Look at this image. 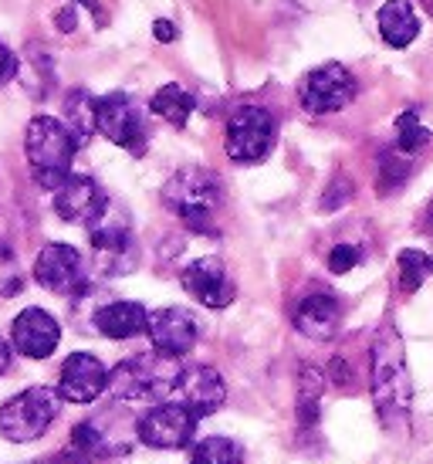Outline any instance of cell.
I'll use <instances>...</instances> for the list:
<instances>
[{
	"mask_svg": "<svg viewBox=\"0 0 433 464\" xmlns=\"http://www.w3.org/2000/svg\"><path fill=\"white\" fill-rule=\"evenodd\" d=\"M372 400L380 424L390 434L407 430L413 413V380L407 370V346L396 325H382L372 339Z\"/></svg>",
	"mask_w": 433,
	"mask_h": 464,
	"instance_id": "1",
	"label": "cell"
},
{
	"mask_svg": "<svg viewBox=\"0 0 433 464\" xmlns=\"http://www.w3.org/2000/svg\"><path fill=\"white\" fill-rule=\"evenodd\" d=\"M220 180L204 167L177 169L163 187V204L169 214H177L190 231L214 234V214L220 207Z\"/></svg>",
	"mask_w": 433,
	"mask_h": 464,
	"instance_id": "2",
	"label": "cell"
},
{
	"mask_svg": "<svg viewBox=\"0 0 433 464\" xmlns=\"http://www.w3.org/2000/svg\"><path fill=\"white\" fill-rule=\"evenodd\" d=\"M27 163L34 169V180L44 190H58L72 177V160L78 153L75 136L64 130V122L54 116H34L24 132Z\"/></svg>",
	"mask_w": 433,
	"mask_h": 464,
	"instance_id": "3",
	"label": "cell"
},
{
	"mask_svg": "<svg viewBox=\"0 0 433 464\" xmlns=\"http://www.w3.org/2000/svg\"><path fill=\"white\" fill-rule=\"evenodd\" d=\"M179 380V360L159 356V353H140L129 356L109 373V393L129 403H163V397L173 393Z\"/></svg>",
	"mask_w": 433,
	"mask_h": 464,
	"instance_id": "4",
	"label": "cell"
},
{
	"mask_svg": "<svg viewBox=\"0 0 433 464\" xmlns=\"http://www.w3.org/2000/svg\"><path fill=\"white\" fill-rule=\"evenodd\" d=\"M62 413V393L54 387H27L0 407V434L14 444H27L48 434V427Z\"/></svg>",
	"mask_w": 433,
	"mask_h": 464,
	"instance_id": "5",
	"label": "cell"
},
{
	"mask_svg": "<svg viewBox=\"0 0 433 464\" xmlns=\"http://www.w3.org/2000/svg\"><path fill=\"white\" fill-rule=\"evenodd\" d=\"M278 136V122L268 109L261 105H244L237 109L227 122V136H224V150L234 163H261L271 153Z\"/></svg>",
	"mask_w": 433,
	"mask_h": 464,
	"instance_id": "6",
	"label": "cell"
},
{
	"mask_svg": "<svg viewBox=\"0 0 433 464\" xmlns=\"http://www.w3.org/2000/svg\"><path fill=\"white\" fill-rule=\"evenodd\" d=\"M193 434H197V417L177 400L153 403L136 424V438L156 451H183L190 448Z\"/></svg>",
	"mask_w": 433,
	"mask_h": 464,
	"instance_id": "7",
	"label": "cell"
},
{
	"mask_svg": "<svg viewBox=\"0 0 433 464\" xmlns=\"http://www.w3.org/2000/svg\"><path fill=\"white\" fill-rule=\"evenodd\" d=\"M356 99V78L345 65L329 62V65L312 68L302 82H298V102L312 116H329L339 112Z\"/></svg>",
	"mask_w": 433,
	"mask_h": 464,
	"instance_id": "8",
	"label": "cell"
},
{
	"mask_svg": "<svg viewBox=\"0 0 433 464\" xmlns=\"http://www.w3.org/2000/svg\"><path fill=\"white\" fill-rule=\"evenodd\" d=\"M95 130L132 156L146 153V119L140 102L129 99L126 92H112L95 102Z\"/></svg>",
	"mask_w": 433,
	"mask_h": 464,
	"instance_id": "9",
	"label": "cell"
},
{
	"mask_svg": "<svg viewBox=\"0 0 433 464\" xmlns=\"http://www.w3.org/2000/svg\"><path fill=\"white\" fill-rule=\"evenodd\" d=\"M89 237L102 275H126L136 268V237L129 231L126 218L112 220V207L91 224Z\"/></svg>",
	"mask_w": 433,
	"mask_h": 464,
	"instance_id": "10",
	"label": "cell"
},
{
	"mask_svg": "<svg viewBox=\"0 0 433 464\" xmlns=\"http://www.w3.org/2000/svg\"><path fill=\"white\" fill-rule=\"evenodd\" d=\"M34 278L54 295H82L89 288L85 261L72 245H44L34 258Z\"/></svg>",
	"mask_w": 433,
	"mask_h": 464,
	"instance_id": "11",
	"label": "cell"
},
{
	"mask_svg": "<svg viewBox=\"0 0 433 464\" xmlns=\"http://www.w3.org/2000/svg\"><path fill=\"white\" fill-rule=\"evenodd\" d=\"M173 400L183 403L187 411L204 420L210 413H216L227 400V383L224 376L216 373L214 366H190V370H179V380L173 387Z\"/></svg>",
	"mask_w": 433,
	"mask_h": 464,
	"instance_id": "12",
	"label": "cell"
},
{
	"mask_svg": "<svg viewBox=\"0 0 433 464\" xmlns=\"http://www.w3.org/2000/svg\"><path fill=\"white\" fill-rule=\"evenodd\" d=\"M109 390V370L91 353H72L58 373V393L68 403H95Z\"/></svg>",
	"mask_w": 433,
	"mask_h": 464,
	"instance_id": "13",
	"label": "cell"
},
{
	"mask_svg": "<svg viewBox=\"0 0 433 464\" xmlns=\"http://www.w3.org/2000/svg\"><path fill=\"white\" fill-rule=\"evenodd\" d=\"M105 210H109V197H105V190L91 177H75L72 173L54 190V214L62 220H68V224H85V227H91Z\"/></svg>",
	"mask_w": 433,
	"mask_h": 464,
	"instance_id": "14",
	"label": "cell"
},
{
	"mask_svg": "<svg viewBox=\"0 0 433 464\" xmlns=\"http://www.w3.org/2000/svg\"><path fill=\"white\" fill-rule=\"evenodd\" d=\"M11 343L27 360H48L62 343V325L52 312L31 305V309L17 312V319L11 325Z\"/></svg>",
	"mask_w": 433,
	"mask_h": 464,
	"instance_id": "15",
	"label": "cell"
},
{
	"mask_svg": "<svg viewBox=\"0 0 433 464\" xmlns=\"http://www.w3.org/2000/svg\"><path fill=\"white\" fill-rule=\"evenodd\" d=\"M146 333L153 339V349L159 356L169 360H183L193 346H197V319L187 309H159L149 312V325Z\"/></svg>",
	"mask_w": 433,
	"mask_h": 464,
	"instance_id": "16",
	"label": "cell"
},
{
	"mask_svg": "<svg viewBox=\"0 0 433 464\" xmlns=\"http://www.w3.org/2000/svg\"><path fill=\"white\" fill-rule=\"evenodd\" d=\"M179 278H183V288H187L200 305H207V309H227L230 302H234V295H237L220 258L190 261Z\"/></svg>",
	"mask_w": 433,
	"mask_h": 464,
	"instance_id": "17",
	"label": "cell"
},
{
	"mask_svg": "<svg viewBox=\"0 0 433 464\" xmlns=\"http://www.w3.org/2000/svg\"><path fill=\"white\" fill-rule=\"evenodd\" d=\"M339 325H342V305H339V298L332 295H308L298 302V309H294V329L308 339H315V343H325L332 335L339 333Z\"/></svg>",
	"mask_w": 433,
	"mask_h": 464,
	"instance_id": "18",
	"label": "cell"
},
{
	"mask_svg": "<svg viewBox=\"0 0 433 464\" xmlns=\"http://www.w3.org/2000/svg\"><path fill=\"white\" fill-rule=\"evenodd\" d=\"M95 329L105 335V339H132V335H142L146 325H149V312L142 309L140 302H109L95 312Z\"/></svg>",
	"mask_w": 433,
	"mask_h": 464,
	"instance_id": "19",
	"label": "cell"
},
{
	"mask_svg": "<svg viewBox=\"0 0 433 464\" xmlns=\"http://www.w3.org/2000/svg\"><path fill=\"white\" fill-rule=\"evenodd\" d=\"M380 34L390 48H407L420 34V17L409 0H386L380 7Z\"/></svg>",
	"mask_w": 433,
	"mask_h": 464,
	"instance_id": "20",
	"label": "cell"
},
{
	"mask_svg": "<svg viewBox=\"0 0 433 464\" xmlns=\"http://www.w3.org/2000/svg\"><path fill=\"white\" fill-rule=\"evenodd\" d=\"M95 102L99 99H91L85 89H72L64 99V130L75 136L78 146L95 136Z\"/></svg>",
	"mask_w": 433,
	"mask_h": 464,
	"instance_id": "21",
	"label": "cell"
},
{
	"mask_svg": "<svg viewBox=\"0 0 433 464\" xmlns=\"http://www.w3.org/2000/svg\"><path fill=\"white\" fill-rule=\"evenodd\" d=\"M193 95L183 85H177V82H169V85H163V89H156V95L149 99V109H153L156 116L166 119L169 126H177V130H183L187 122H190L193 116Z\"/></svg>",
	"mask_w": 433,
	"mask_h": 464,
	"instance_id": "22",
	"label": "cell"
},
{
	"mask_svg": "<svg viewBox=\"0 0 433 464\" xmlns=\"http://www.w3.org/2000/svg\"><path fill=\"white\" fill-rule=\"evenodd\" d=\"M190 464H244V448L230 438H204L193 444Z\"/></svg>",
	"mask_w": 433,
	"mask_h": 464,
	"instance_id": "23",
	"label": "cell"
},
{
	"mask_svg": "<svg viewBox=\"0 0 433 464\" xmlns=\"http://www.w3.org/2000/svg\"><path fill=\"white\" fill-rule=\"evenodd\" d=\"M430 275H433V258L427 251H417V247H403L399 251V288L407 295H413Z\"/></svg>",
	"mask_w": 433,
	"mask_h": 464,
	"instance_id": "24",
	"label": "cell"
},
{
	"mask_svg": "<svg viewBox=\"0 0 433 464\" xmlns=\"http://www.w3.org/2000/svg\"><path fill=\"white\" fill-rule=\"evenodd\" d=\"M430 130L420 122V112L417 109H407V112H399V119H396V150L399 153H420L423 146L430 142Z\"/></svg>",
	"mask_w": 433,
	"mask_h": 464,
	"instance_id": "25",
	"label": "cell"
},
{
	"mask_svg": "<svg viewBox=\"0 0 433 464\" xmlns=\"http://www.w3.org/2000/svg\"><path fill=\"white\" fill-rule=\"evenodd\" d=\"M409 177V156L399 150H382L380 153V177H376V190L380 194H393L399 190Z\"/></svg>",
	"mask_w": 433,
	"mask_h": 464,
	"instance_id": "26",
	"label": "cell"
},
{
	"mask_svg": "<svg viewBox=\"0 0 433 464\" xmlns=\"http://www.w3.org/2000/svg\"><path fill=\"white\" fill-rule=\"evenodd\" d=\"M24 288V275L17 265V255L0 241V298H14Z\"/></svg>",
	"mask_w": 433,
	"mask_h": 464,
	"instance_id": "27",
	"label": "cell"
},
{
	"mask_svg": "<svg viewBox=\"0 0 433 464\" xmlns=\"http://www.w3.org/2000/svg\"><path fill=\"white\" fill-rule=\"evenodd\" d=\"M359 247H352V245H335L329 251V271L332 275H345V271H352L359 265Z\"/></svg>",
	"mask_w": 433,
	"mask_h": 464,
	"instance_id": "28",
	"label": "cell"
},
{
	"mask_svg": "<svg viewBox=\"0 0 433 464\" xmlns=\"http://www.w3.org/2000/svg\"><path fill=\"white\" fill-rule=\"evenodd\" d=\"M349 197H352V183L339 177V180H335V187H332L329 194L322 197V210H339V207H342Z\"/></svg>",
	"mask_w": 433,
	"mask_h": 464,
	"instance_id": "29",
	"label": "cell"
},
{
	"mask_svg": "<svg viewBox=\"0 0 433 464\" xmlns=\"http://www.w3.org/2000/svg\"><path fill=\"white\" fill-rule=\"evenodd\" d=\"M17 68H21V65H17L14 52L7 48V44H4V41H0V85H7V82L17 75Z\"/></svg>",
	"mask_w": 433,
	"mask_h": 464,
	"instance_id": "30",
	"label": "cell"
},
{
	"mask_svg": "<svg viewBox=\"0 0 433 464\" xmlns=\"http://www.w3.org/2000/svg\"><path fill=\"white\" fill-rule=\"evenodd\" d=\"M153 34H156V41L169 44V41H177V24H173V21H166V17H159V21L153 24Z\"/></svg>",
	"mask_w": 433,
	"mask_h": 464,
	"instance_id": "31",
	"label": "cell"
},
{
	"mask_svg": "<svg viewBox=\"0 0 433 464\" xmlns=\"http://www.w3.org/2000/svg\"><path fill=\"white\" fill-rule=\"evenodd\" d=\"M54 24H58V31H64V34H72V31L78 27L75 7H62V11H58V21H54Z\"/></svg>",
	"mask_w": 433,
	"mask_h": 464,
	"instance_id": "32",
	"label": "cell"
},
{
	"mask_svg": "<svg viewBox=\"0 0 433 464\" xmlns=\"http://www.w3.org/2000/svg\"><path fill=\"white\" fill-rule=\"evenodd\" d=\"M11 360H14V353H11V343L0 335V376L11 370Z\"/></svg>",
	"mask_w": 433,
	"mask_h": 464,
	"instance_id": "33",
	"label": "cell"
},
{
	"mask_svg": "<svg viewBox=\"0 0 433 464\" xmlns=\"http://www.w3.org/2000/svg\"><path fill=\"white\" fill-rule=\"evenodd\" d=\"M78 4H85V7H89L95 17H99V24H105V7L99 4V0H78Z\"/></svg>",
	"mask_w": 433,
	"mask_h": 464,
	"instance_id": "34",
	"label": "cell"
},
{
	"mask_svg": "<svg viewBox=\"0 0 433 464\" xmlns=\"http://www.w3.org/2000/svg\"><path fill=\"white\" fill-rule=\"evenodd\" d=\"M427 231L433 234V200H430V204H427Z\"/></svg>",
	"mask_w": 433,
	"mask_h": 464,
	"instance_id": "35",
	"label": "cell"
},
{
	"mask_svg": "<svg viewBox=\"0 0 433 464\" xmlns=\"http://www.w3.org/2000/svg\"><path fill=\"white\" fill-rule=\"evenodd\" d=\"M27 464H58V461H27Z\"/></svg>",
	"mask_w": 433,
	"mask_h": 464,
	"instance_id": "36",
	"label": "cell"
}]
</instances>
